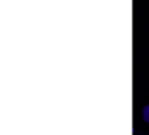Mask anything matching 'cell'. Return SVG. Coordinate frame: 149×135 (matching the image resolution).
I'll use <instances>...</instances> for the list:
<instances>
[{
	"label": "cell",
	"mask_w": 149,
	"mask_h": 135,
	"mask_svg": "<svg viewBox=\"0 0 149 135\" xmlns=\"http://www.w3.org/2000/svg\"><path fill=\"white\" fill-rule=\"evenodd\" d=\"M143 118H144L145 122L149 123V105H147V106L143 109Z\"/></svg>",
	"instance_id": "1"
}]
</instances>
